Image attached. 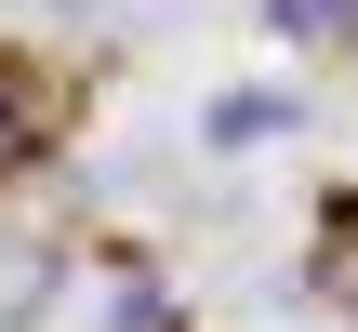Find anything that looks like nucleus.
<instances>
[{
	"label": "nucleus",
	"mask_w": 358,
	"mask_h": 332,
	"mask_svg": "<svg viewBox=\"0 0 358 332\" xmlns=\"http://www.w3.org/2000/svg\"><path fill=\"white\" fill-rule=\"evenodd\" d=\"M13 133H27V120H13V93H0V160H13Z\"/></svg>",
	"instance_id": "nucleus-1"
}]
</instances>
